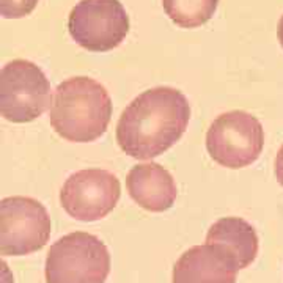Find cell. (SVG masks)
I'll use <instances>...</instances> for the list:
<instances>
[{"instance_id":"5","label":"cell","mask_w":283,"mask_h":283,"mask_svg":"<svg viewBox=\"0 0 283 283\" xmlns=\"http://www.w3.org/2000/svg\"><path fill=\"white\" fill-rule=\"evenodd\" d=\"M264 147V129L258 118L242 110L219 115L206 134L209 156L227 169L252 165Z\"/></svg>"},{"instance_id":"11","label":"cell","mask_w":283,"mask_h":283,"mask_svg":"<svg viewBox=\"0 0 283 283\" xmlns=\"http://www.w3.org/2000/svg\"><path fill=\"white\" fill-rule=\"evenodd\" d=\"M206 244L221 247L235 260L238 269L250 266L258 255V236L255 228L239 217H224L209 228Z\"/></svg>"},{"instance_id":"14","label":"cell","mask_w":283,"mask_h":283,"mask_svg":"<svg viewBox=\"0 0 283 283\" xmlns=\"http://www.w3.org/2000/svg\"><path fill=\"white\" fill-rule=\"evenodd\" d=\"M275 178H277V181L278 184L283 187V145L280 147L278 153H277V158H275Z\"/></svg>"},{"instance_id":"2","label":"cell","mask_w":283,"mask_h":283,"mask_svg":"<svg viewBox=\"0 0 283 283\" xmlns=\"http://www.w3.org/2000/svg\"><path fill=\"white\" fill-rule=\"evenodd\" d=\"M112 118V99L104 85L90 77H71L54 92L49 120L68 142L88 144L104 135Z\"/></svg>"},{"instance_id":"7","label":"cell","mask_w":283,"mask_h":283,"mask_svg":"<svg viewBox=\"0 0 283 283\" xmlns=\"http://www.w3.org/2000/svg\"><path fill=\"white\" fill-rule=\"evenodd\" d=\"M50 217L43 204L29 197H8L0 201V253L24 256L46 246Z\"/></svg>"},{"instance_id":"3","label":"cell","mask_w":283,"mask_h":283,"mask_svg":"<svg viewBox=\"0 0 283 283\" xmlns=\"http://www.w3.org/2000/svg\"><path fill=\"white\" fill-rule=\"evenodd\" d=\"M110 255L99 238L76 231L50 246L46 258V283H104Z\"/></svg>"},{"instance_id":"1","label":"cell","mask_w":283,"mask_h":283,"mask_svg":"<svg viewBox=\"0 0 283 283\" xmlns=\"http://www.w3.org/2000/svg\"><path fill=\"white\" fill-rule=\"evenodd\" d=\"M189 118V101L179 90L151 88L123 110L117 124V142L127 156L148 161L170 150L183 137Z\"/></svg>"},{"instance_id":"8","label":"cell","mask_w":283,"mask_h":283,"mask_svg":"<svg viewBox=\"0 0 283 283\" xmlns=\"http://www.w3.org/2000/svg\"><path fill=\"white\" fill-rule=\"evenodd\" d=\"M118 178L102 169H85L73 173L60 192V203L76 221L95 222L104 219L120 200Z\"/></svg>"},{"instance_id":"4","label":"cell","mask_w":283,"mask_h":283,"mask_svg":"<svg viewBox=\"0 0 283 283\" xmlns=\"http://www.w3.org/2000/svg\"><path fill=\"white\" fill-rule=\"evenodd\" d=\"M50 84L29 60H13L0 71V113L11 123L36 120L52 106Z\"/></svg>"},{"instance_id":"9","label":"cell","mask_w":283,"mask_h":283,"mask_svg":"<svg viewBox=\"0 0 283 283\" xmlns=\"http://www.w3.org/2000/svg\"><path fill=\"white\" fill-rule=\"evenodd\" d=\"M238 266L221 247L213 244L186 250L173 267V283H236Z\"/></svg>"},{"instance_id":"6","label":"cell","mask_w":283,"mask_h":283,"mask_svg":"<svg viewBox=\"0 0 283 283\" xmlns=\"http://www.w3.org/2000/svg\"><path fill=\"white\" fill-rule=\"evenodd\" d=\"M68 30L81 47L107 52L126 38L129 18L118 0H81L69 13Z\"/></svg>"},{"instance_id":"15","label":"cell","mask_w":283,"mask_h":283,"mask_svg":"<svg viewBox=\"0 0 283 283\" xmlns=\"http://www.w3.org/2000/svg\"><path fill=\"white\" fill-rule=\"evenodd\" d=\"M277 36H278V41L283 47V16L280 18V22H278V29H277Z\"/></svg>"},{"instance_id":"13","label":"cell","mask_w":283,"mask_h":283,"mask_svg":"<svg viewBox=\"0 0 283 283\" xmlns=\"http://www.w3.org/2000/svg\"><path fill=\"white\" fill-rule=\"evenodd\" d=\"M38 0H0V15L5 19H21L36 8Z\"/></svg>"},{"instance_id":"10","label":"cell","mask_w":283,"mask_h":283,"mask_svg":"<svg viewBox=\"0 0 283 283\" xmlns=\"http://www.w3.org/2000/svg\"><path fill=\"white\" fill-rule=\"evenodd\" d=\"M126 187L138 206L151 213L170 209L178 195L173 176L156 162L132 167L126 178Z\"/></svg>"},{"instance_id":"12","label":"cell","mask_w":283,"mask_h":283,"mask_svg":"<svg viewBox=\"0 0 283 283\" xmlns=\"http://www.w3.org/2000/svg\"><path fill=\"white\" fill-rule=\"evenodd\" d=\"M217 5L219 0H162L167 16L183 29L206 24L214 16Z\"/></svg>"}]
</instances>
